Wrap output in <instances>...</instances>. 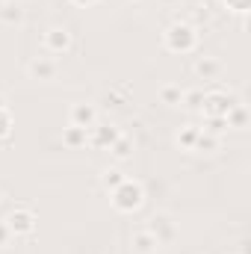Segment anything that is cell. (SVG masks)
<instances>
[{
  "label": "cell",
  "instance_id": "1",
  "mask_svg": "<svg viewBox=\"0 0 251 254\" xmlns=\"http://www.w3.org/2000/svg\"><path fill=\"white\" fill-rule=\"evenodd\" d=\"M163 45L172 54H192L198 48V30L187 21H175L166 33H163Z\"/></svg>",
  "mask_w": 251,
  "mask_h": 254
},
{
  "label": "cell",
  "instance_id": "2",
  "mask_svg": "<svg viewBox=\"0 0 251 254\" xmlns=\"http://www.w3.org/2000/svg\"><path fill=\"white\" fill-rule=\"evenodd\" d=\"M110 195H113V207H116L119 213H136V210L145 204V190H142V184H139V181H130V178H125Z\"/></svg>",
  "mask_w": 251,
  "mask_h": 254
},
{
  "label": "cell",
  "instance_id": "3",
  "mask_svg": "<svg viewBox=\"0 0 251 254\" xmlns=\"http://www.w3.org/2000/svg\"><path fill=\"white\" fill-rule=\"evenodd\" d=\"M42 48L51 57H63V54H68L74 48V36H71L68 27H48L45 36H42Z\"/></svg>",
  "mask_w": 251,
  "mask_h": 254
},
{
  "label": "cell",
  "instance_id": "4",
  "mask_svg": "<svg viewBox=\"0 0 251 254\" xmlns=\"http://www.w3.org/2000/svg\"><path fill=\"white\" fill-rule=\"evenodd\" d=\"M231 107H234L231 95H225V92H204V101H201V116H204L207 122H213V119H225Z\"/></svg>",
  "mask_w": 251,
  "mask_h": 254
},
{
  "label": "cell",
  "instance_id": "5",
  "mask_svg": "<svg viewBox=\"0 0 251 254\" xmlns=\"http://www.w3.org/2000/svg\"><path fill=\"white\" fill-rule=\"evenodd\" d=\"M3 222H6V228H9L12 237H33V231H36V213L27 210V207L12 210Z\"/></svg>",
  "mask_w": 251,
  "mask_h": 254
},
{
  "label": "cell",
  "instance_id": "6",
  "mask_svg": "<svg viewBox=\"0 0 251 254\" xmlns=\"http://www.w3.org/2000/svg\"><path fill=\"white\" fill-rule=\"evenodd\" d=\"M157 240H160V246L166 249V246H172L175 243V237H178V228H175V222H172V216L169 213H154L151 219H148V225H145Z\"/></svg>",
  "mask_w": 251,
  "mask_h": 254
},
{
  "label": "cell",
  "instance_id": "7",
  "mask_svg": "<svg viewBox=\"0 0 251 254\" xmlns=\"http://www.w3.org/2000/svg\"><path fill=\"white\" fill-rule=\"evenodd\" d=\"M57 60L54 57H36V60H30L27 63V74L33 77V80H42V83H51V80H57Z\"/></svg>",
  "mask_w": 251,
  "mask_h": 254
},
{
  "label": "cell",
  "instance_id": "8",
  "mask_svg": "<svg viewBox=\"0 0 251 254\" xmlns=\"http://www.w3.org/2000/svg\"><path fill=\"white\" fill-rule=\"evenodd\" d=\"M119 136H122V130H119V127L95 125V127H89V139H86V145H92V148H110Z\"/></svg>",
  "mask_w": 251,
  "mask_h": 254
},
{
  "label": "cell",
  "instance_id": "9",
  "mask_svg": "<svg viewBox=\"0 0 251 254\" xmlns=\"http://www.w3.org/2000/svg\"><path fill=\"white\" fill-rule=\"evenodd\" d=\"M68 125L83 127V130L95 127L98 125V110H95V104H74L71 113H68Z\"/></svg>",
  "mask_w": 251,
  "mask_h": 254
},
{
  "label": "cell",
  "instance_id": "10",
  "mask_svg": "<svg viewBox=\"0 0 251 254\" xmlns=\"http://www.w3.org/2000/svg\"><path fill=\"white\" fill-rule=\"evenodd\" d=\"M130 246H133V252L136 254H157L163 246H160V240L148 231V228H136L133 234H130Z\"/></svg>",
  "mask_w": 251,
  "mask_h": 254
},
{
  "label": "cell",
  "instance_id": "11",
  "mask_svg": "<svg viewBox=\"0 0 251 254\" xmlns=\"http://www.w3.org/2000/svg\"><path fill=\"white\" fill-rule=\"evenodd\" d=\"M192 71H195V77L198 80H216L219 74H222V63L216 60V57H210V54H201L195 65H192Z\"/></svg>",
  "mask_w": 251,
  "mask_h": 254
},
{
  "label": "cell",
  "instance_id": "12",
  "mask_svg": "<svg viewBox=\"0 0 251 254\" xmlns=\"http://www.w3.org/2000/svg\"><path fill=\"white\" fill-rule=\"evenodd\" d=\"M110 154H113V160H116V163H125V160H130V157H133V139L122 133V136L110 145Z\"/></svg>",
  "mask_w": 251,
  "mask_h": 254
},
{
  "label": "cell",
  "instance_id": "13",
  "mask_svg": "<svg viewBox=\"0 0 251 254\" xmlns=\"http://www.w3.org/2000/svg\"><path fill=\"white\" fill-rule=\"evenodd\" d=\"M86 139H89V130H83V127L68 125L63 130V145H65V148H83V145H86Z\"/></svg>",
  "mask_w": 251,
  "mask_h": 254
},
{
  "label": "cell",
  "instance_id": "14",
  "mask_svg": "<svg viewBox=\"0 0 251 254\" xmlns=\"http://www.w3.org/2000/svg\"><path fill=\"white\" fill-rule=\"evenodd\" d=\"M198 133H201V127H195V125L181 127V130H178V136H175L178 148H184V151H192V148H195V142H198Z\"/></svg>",
  "mask_w": 251,
  "mask_h": 254
},
{
  "label": "cell",
  "instance_id": "15",
  "mask_svg": "<svg viewBox=\"0 0 251 254\" xmlns=\"http://www.w3.org/2000/svg\"><path fill=\"white\" fill-rule=\"evenodd\" d=\"M225 125L228 127H237V130H246L249 125V113H246V104H234L225 116Z\"/></svg>",
  "mask_w": 251,
  "mask_h": 254
},
{
  "label": "cell",
  "instance_id": "16",
  "mask_svg": "<svg viewBox=\"0 0 251 254\" xmlns=\"http://www.w3.org/2000/svg\"><path fill=\"white\" fill-rule=\"evenodd\" d=\"M219 145H222V139L216 136V133H210V130H201L198 133V142H195V148L192 151H207V154H213V151H219Z\"/></svg>",
  "mask_w": 251,
  "mask_h": 254
},
{
  "label": "cell",
  "instance_id": "17",
  "mask_svg": "<svg viewBox=\"0 0 251 254\" xmlns=\"http://www.w3.org/2000/svg\"><path fill=\"white\" fill-rule=\"evenodd\" d=\"M160 101L169 104V107H181V104H184V89L175 86V83H166V86L160 89Z\"/></svg>",
  "mask_w": 251,
  "mask_h": 254
},
{
  "label": "cell",
  "instance_id": "18",
  "mask_svg": "<svg viewBox=\"0 0 251 254\" xmlns=\"http://www.w3.org/2000/svg\"><path fill=\"white\" fill-rule=\"evenodd\" d=\"M0 21L3 24H21L24 21V6H18V3H0Z\"/></svg>",
  "mask_w": 251,
  "mask_h": 254
},
{
  "label": "cell",
  "instance_id": "19",
  "mask_svg": "<svg viewBox=\"0 0 251 254\" xmlns=\"http://www.w3.org/2000/svg\"><path fill=\"white\" fill-rule=\"evenodd\" d=\"M127 175H122V169H116V166H110V169H104V172H101V187H104V190H116V187H119V184H122V181H125Z\"/></svg>",
  "mask_w": 251,
  "mask_h": 254
},
{
  "label": "cell",
  "instance_id": "20",
  "mask_svg": "<svg viewBox=\"0 0 251 254\" xmlns=\"http://www.w3.org/2000/svg\"><path fill=\"white\" fill-rule=\"evenodd\" d=\"M201 101H204V92H201V89L184 92V107H189V110H201Z\"/></svg>",
  "mask_w": 251,
  "mask_h": 254
},
{
  "label": "cell",
  "instance_id": "21",
  "mask_svg": "<svg viewBox=\"0 0 251 254\" xmlns=\"http://www.w3.org/2000/svg\"><path fill=\"white\" fill-rule=\"evenodd\" d=\"M225 6L234 9V12H243V15L249 12V0H225Z\"/></svg>",
  "mask_w": 251,
  "mask_h": 254
},
{
  "label": "cell",
  "instance_id": "22",
  "mask_svg": "<svg viewBox=\"0 0 251 254\" xmlns=\"http://www.w3.org/2000/svg\"><path fill=\"white\" fill-rule=\"evenodd\" d=\"M9 127H12L9 113H6V110H0V139H3V136H9Z\"/></svg>",
  "mask_w": 251,
  "mask_h": 254
},
{
  "label": "cell",
  "instance_id": "23",
  "mask_svg": "<svg viewBox=\"0 0 251 254\" xmlns=\"http://www.w3.org/2000/svg\"><path fill=\"white\" fill-rule=\"evenodd\" d=\"M9 240H12V234H9L6 222H0V249H6V246H9Z\"/></svg>",
  "mask_w": 251,
  "mask_h": 254
},
{
  "label": "cell",
  "instance_id": "24",
  "mask_svg": "<svg viewBox=\"0 0 251 254\" xmlns=\"http://www.w3.org/2000/svg\"><path fill=\"white\" fill-rule=\"evenodd\" d=\"M74 6H95V3H101V0H71Z\"/></svg>",
  "mask_w": 251,
  "mask_h": 254
},
{
  "label": "cell",
  "instance_id": "25",
  "mask_svg": "<svg viewBox=\"0 0 251 254\" xmlns=\"http://www.w3.org/2000/svg\"><path fill=\"white\" fill-rule=\"evenodd\" d=\"M0 110H6V95L0 92Z\"/></svg>",
  "mask_w": 251,
  "mask_h": 254
},
{
  "label": "cell",
  "instance_id": "26",
  "mask_svg": "<svg viewBox=\"0 0 251 254\" xmlns=\"http://www.w3.org/2000/svg\"><path fill=\"white\" fill-rule=\"evenodd\" d=\"M234 254H246V252H234Z\"/></svg>",
  "mask_w": 251,
  "mask_h": 254
},
{
  "label": "cell",
  "instance_id": "27",
  "mask_svg": "<svg viewBox=\"0 0 251 254\" xmlns=\"http://www.w3.org/2000/svg\"><path fill=\"white\" fill-rule=\"evenodd\" d=\"M0 201H3V192H0Z\"/></svg>",
  "mask_w": 251,
  "mask_h": 254
}]
</instances>
